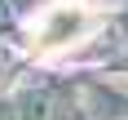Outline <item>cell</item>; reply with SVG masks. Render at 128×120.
<instances>
[{"instance_id": "1", "label": "cell", "mask_w": 128, "mask_h": 120, "mask_svg": "<svg viewBox=\"0 0 128 120\" xmlns=\"http://www.w3.org/2000/svg\"><path fill=\"white\" fill-rule=\"evenodd\" d=\"M102 9L93 0H49L44 9L26 22V58H58L80 49L88 36H97Z\"/></svg>"}]
</instances>
